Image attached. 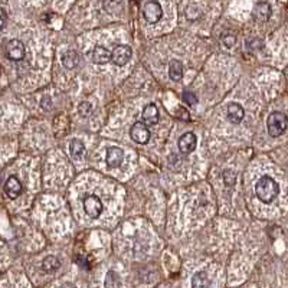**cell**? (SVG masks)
Segmentation results:
<instances>
[{"label":"cell","instance_id":"cell-1","mask_svg":"<svg viewBox=\"0 0 288 288\" xmlns=\"http://www.w3.org/2000/svg\"><path fill=\"white\" fill-rule=\"evenodd\" d=\"M255 193H256V198L262 204H271L272 201H275V198L280 195V186L272 177L262 176L255 185Z\"/></svg>","mask_w":288,"mask_h":288},{"label":"cell","instance_id":"cell-2","mask_svg":"<svg viewBox=\"0 0 288 288\" xmlns=\"http://www.w3.org/2000/svg\"><path fill=\"white\" fill-rule=\"evenodd\" d=\"M288 120L287 116L284 113L275 111L271 113L270 117L267 120V128H268V134L271 137H280L287 128Z\"/></svg>","mask_w":288,"mask_h":288},{"label":"cell","instance_id":"cell-3","mask_svg":"<svg viewBox=\"0 0 288 288\" xmlns=\"http://www.w3.org/2000/svg\"><path fill=\"white\" fill-rule=\"evenodd\" d=\"M25 55H26V49H25V45H23L22 41H19V39H12V41L6 45V56H7L10 61L19 62V61L25 59Z\"/></svg>","mask_w":288,"mask_h":288},{"label":"cell","instance_id":"cell-4","mask_svg":"<svg viewBox=\"0 0 288 288\" xmlns=\"http://www.w3.org/2000/svg\"><path fill=\"white\" fill-rule=\"evenodd\" d=\"M143 16L149 23H157L163 16V9L159 1H147L143 7Z\"/></svg>","mask_w":288,"mask_h":288},{"label":"cell","instance_id":"cell-5","mask_svg":"<svg viewBox=\"0 0 288 288\" xmlns=\"http://www.w3.org/2000/svg\"><path fill=\"white\" fill-rule=\"evenodd\" d=\"M130 137L136 141L137 144H146L150 140V131L147 128L146 123H134L130 128Z\"/></svg>","mask_w":288,"mask_h":288},{"label":"cell","instance_id":"cell-6","mask_svg":"<svg viewBox=\"0 0 288 288\" xmlns=\"http://www.w3.org/2000/svg\"><path fill=\"white\" fill-rule=\"evenodd\" d=\"M84 210L85 213L91 218H98L102 212L101 199L95 195H88L84 198Z\"/></svg>","mask_w":288,"mask_h":288},{"label":"cell","instance_id":"cell-7","mask_svg":"<svg viewBox=\"0 0 288 288\" xmlns=\"http://www.w3.org/2000/svg\"><path fill=\"white\" fill-rule=\"evenodd\" d=\"M131 55H133V51H131L130 46H127V45H119V46H116L114 51L111 52V62L114 65L124 67L131 59Z\"/></svg>","mask_w":288,"mask_h":288},{"label":"cell","instance_id":"cell-8","mask_svg":"<svg viewBox=\"0 0 288 288\" xmlns=\"http://www.w3.org/2000/svg\"><path fill=\"white\" fill-rule=\"evenodd\" d=\"M124 162V152L119 149V147H110L107 150V156H105V163L110 167H120Z\"/></svg>","mask_w":288,"mask_h":288},{"label":"cell","instance_id":"cell-9","mask_svg":"<svg viewBox=\"0 0 288 288\" xmlns=\"http://www.w3.org/2000/svg\"><path fill=\"white\" fill-rule=\"evenodd\" d=\"M196 144H198V138L193 133H185L183 136L179 138V150L183 153V154H189L196 149Z\"/></svg>","mask_w":288,"mask_h":288},{"label":"cell","instance_id":"cell-10","mask_svg":"<svg viewBox=\"0 0 288 288\" xmlns=\"http://www.w3.org/2000/svg\"><path fill=\"white\" fill-rule=\"evenodd\" d=\"M4 192H6V195L10 199L19 198L20 193H22V183H20V180L17 177H15V176H10L6 180V183H4Z\"/></svg>","mask_w":288,"mask_h":288},{"label":"cell","instance_id":"cell-11","mask_svg":"<svg viewBox=\"0 0 288 288\" xmlns=\"http://www.w3.org/2000/svg\"><path fill=\"white\" fill-rule=\"evenodd\" d=\"M141 119L143 123H146L147 125H154L159 123V110L154 104H149L144 107L143 113H141Z\"/></svg>","mask_w":288,"mask_h":288},{"label":"cell","instance_id":"cell-12","mask_svg":"<svg viewBox=\"0 0 288 288\" xmlns=\"http://www.w3.org/2000/svg\"><path fill=\"white\" fill-rule=\"evenodd\" d=\"M271 6L265 1H259L254 9V19L258 22H267L271 17Z\"/></svg>","mask_w":288,"mask_h":288},{"label":"cell","instance_id":"cell-13","mask_svg":"<svg viewBox=\"0 0 288 288\" xmlns=\"http://www.w3.org/2000/svg\"><path fill=\"white\" fill-rule=\"evenodd\" d=\"M245 117V111H244V108L237 104V102H232L229 107H228V119L231 123H234V124H239L242 120Z\"/></svg>","mask_w":288,"mask_h":288},{"label":"cell","instance_id":"cell-14","mask_svg":"<svg viewBox=\"0 0 288 288\" xmlns=\"http://www.w3.org/2000/svg\"><path fill=\"white\" fill-rule=\"evenodd\" d=\"M92 61L95 64H100V65L107 64V62L111 61V52L108 51L107 48H104V46H97L92 51Z\"/></svg>","mask_w":288,"mask_h":288},{"label":"cell","instance_id":"cell-15","mask_svg":"<svg viewBox=\"0 0 288 288\" xmlns=\"http://www.w3.org/2000/svg\"><path fill=\"white\" fill-rule=\"evenodd\" d=\"M59 267H61V262H59V259H58L56 256H53V255L46 256V258L42 261V270L45 272H48V274L58 271Z\"/></svg>","mask_w":288,"mask_h":288},{"label":"cell","instance_id":"cell-16","mask_svg":"<svg viewBox=\"0 0 288 288\" xmlns=\"http://www.w3.org/2000/svg\"><path fill=\"white\" fill-rule=\"evenodd\" d=\"M169 77L171 81L177 82L183 78V67L179 61H171L169 65Z\"/></svg>","mask_w":288,"mask_h":288},{"label":"cell","instance_id":"cell-17","mask_svg":"<svg viewBox=\"0 0 288 288\" xmlns=\"http://www.w3.org/2000/svg\"><path fill=\"white\" fill-rule=\"evenodd\" d=\"M62 64L68 69L75 68L80 64V55L75 51H68L62 55Z\"/></svg>","mask_w":288,"mask_h":288},{"label":"cell","instance_id":"cell-18","mask_svg":"<svg viewBox=\"0 0 288 288\" xmlns=\"http://www.w3.org/2000/svg\"><path fill=\"white\" fill-rule=\"evenodd\" d=\"M192 287L193 288H207L210 287V281L206 275V272H196L192 278Z\"/></svg>","mask_w":288,"mask_h":288},{"label":"cell","instance_id":"cell-19","mask_svg":"<svg viewBox=\"0 0 288 288\" xmlns=\"http://www.w3.org/2000/svg\"><path fill=\"white\" fill-rule=\"evenodd\" d=\"M69 152H71V156H72V157H75V159L82 157V156L85 154L84 143H82L81 140H78V138L72 140V141H71V144H69Z\"/></svg>","mask_w":288,"mask_h":288},{"label":"cell","instance_id":"cell-20","mask_svg":"<svg viewBox=\"0 0 288 288\" xmlns=\"http://www.w3.org/2000/svg\"><path fill=\"white\" fill-rule=\"evenodd\" d=\"M120 286H121V283H120L119 274L114 271L108 272V274H107V277H105V287L116 288V287H120Z\"/></svg>","mask_w":288,"mask_h":288},{"label":"cell","instance_id":"cell-21","mask_svg":"<svg viewBox=\"0 0 288 288\" xmlns=\"http://www.w3.org/2000/svg\"><path fill=\"white\" fill-rule=\"evenodd\" d=\"M222 177H223V182H225V185L226 186H232L234 183H235V171L234 170H223V174H222Z\"/></svg>","mask_w":288,"mask_h":288},{"label":"cell","instance_id":"cell-22","mask_svg":"<svg viewBox=\"0 0 288 288\" xmlns=\"http://www.w3.org/2000/svg\"><path fill=\"white\" fill-rule=\"evenodd\" d=\"M91 111H92V105L89 102H81L80 107H78V113H80L81 117H88L91 114Z\"/></svg>","mask_w":288,"mask_h":288},{"label":"cell","instance_id":"cell-23","mask_svg":"<svg viewBox=\"0 0 288 288\" xmlns=\"http://www.w3.org/2000/svg\"><path fill=\"white\" fill-rule=\"evenodd\" d=\"M182 100H183V102L187 104V105H196V104H198V98H196V95H195V94H192V92H187V91L183 92Z\"/></svg>","mask_w":288,"mask_h":288},{"label":"cell","instance_id":"cell-24","mask_svg":"<svg viewBox=\"0 0 288 288\" xmlns=\"http://www.w3.org/2000/svg\"><path fill=\"white\" fill-rule=\"evenodd\" d=\"M235 42H237V39H235V36L234 35H226L223 39H222V43L229 49V48H232L234 45H235Z\"/></svg>","mask_w":288,"mask_h":288},{"label":"cell","instance_id":"cell-25","mask_svg":"<svg viewBox=\"0 0 288 288\" xmlns=\"http://www.w3.org/2000/svg\"><path fill=\"white\" fill-rule=\"evenodd\" d=\"M6 22H7V15H6L4 9H1V7H0V31L4 28Z\"/></svg>","mask_w":288,"mask_h":288}]
</instances>
